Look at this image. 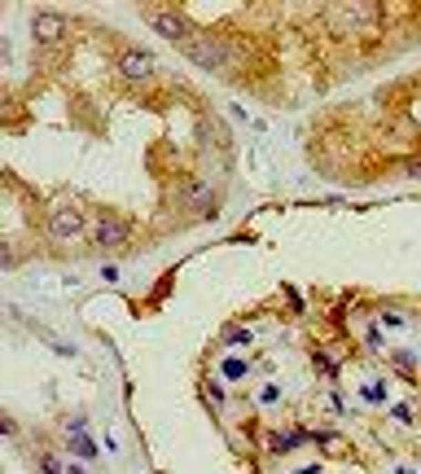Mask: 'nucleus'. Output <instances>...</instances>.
Here are the masks:
<instances>
[{"instance_id":"nucleus-1","label":"nucleus","mask_w":421,"mask_h":474,"mask_svg":"<svg viewBox=\"0 0 421 474\" xmlns=\"http://www.w3.org/2000/svg\"><path fill=\"white\" fill-rule=\"evenodd\" d=\"M83 233H88V220H83V211H79V207H70V203L53 207V216H49V237H53L57 246L79 242Z\"/></svg>"},{"instance_id":"nucleus-2","label":"nucleus","mask_w":421,"mask_h":474,"mask_svg":"<svg viewBox=\"0 0 421 474\" xmlns=\"http://www.w3.org/2000/svg\"><path fill=\"white\" fill-rule=\"evenodd\" d=\"M150 27L163 35V40H172V44H180V49H185L189 40H194V22H189L185 14H180V9H150Z\"/></svg>"},{"instance_id":"nucleus-3","label":"nucleus","mask_w":421,"mask_h":474,"mask_svg":"<svg viewBox=\"0 0 421 474\" xmlns=\"http://www.w3.org/2000/svg\"><path fill=\"white\" fill-rule=\"evenodd\" d=\"M180 53H185L194 66H202V70H224L228 66V49L220 40H211V35H194Z\"/></svg>"},{"instance_id":"nucleus-4","label":"nucleus","mask_w":421,"mask_h":474,"mask_svg":"<svg viewBox=\"0 0 421 474\" xmlns=\"http://www.w3.org/2000/svg\"><path fill=\"white\" fill-rule=\"evenodd\" d=\"M127 237H132V224L119 220V216H101V220L88 229V242L97 246V251H119Z\"/></svg>"},{"instance_id":"nucleus-5","label":"nucleus","mask_w":421,"mask_h":474,"mask_svg":"<svg viewBox=\"0 0 421 474\" xmlns=\"http://www.w3.org/2000/svg\"><path fill=\"white\" fill-rule=\"evenodd\" d=\"M114 66L127 84H150L154 79V53H145V49H123L114 57Z\"/></svg>"},{"instance_id":"nucleus-6","label":"nucleus","mask_w":421,"mask_h":474,"mask_svg":"<svg viewBox=\"0 0 421 474\" xmlns=\"http://www.w3.org/2000/svg\"><path fill=\"white\" fill-rule=\"evenodd\" d=\"M31 35H35V44H57L66 35V18L62 14H53V9H35V18H31Z\"/></svg>"},{"instance_id":"nucleus-7","label":"nucleus","mask_w":421,"mask_h":474,"mask_svg":"<svg viewBox=\"0 0 421 474\" xmlns=\"http://www.w3.org/2000/svg\"><path fill=\"white\" fill-rule=\"evenodd\" d=\"M180 203L198 207L202 216H215V211H220V207H215V194H211V185H207V181H194V185L185 189V194H180Z\"/></svg>"},{"instance_id":"nucleus-8","label":"nucleus","mask_w":421,"mask_h":474,"mask_svg":"<svg viewBox=\"0 0 421 474\" xmlns=\"http://www.w3.org/2000/svg\"><path fill=\"white\" fill-rule=\"evenodd\" d=\"M298 440H303L298 431H290V435L272 431V435H268V453H294V448H298Z\"/></svg>"},{"instance_id":"nucleus-9","label":"nucleus","mask_w":421,"mask_h":474,"mask_svg":"<svg viewBox=\"0 0 421 474\" xmlns=\"http://www.w3.org/2000/svg\"><path fill=\"white\" fill-rule=\"evenodd\" d=\"M70 453H75L79 461H97V444H92L83 431H75V435H70Z\"/></svg>"},{"instance_id":"nucleus-10","label":"nucleus","mask_w":421,"mask_h":474,"mask_svg":"<svg viewBox=\"0 0 421 474\" xmlns=\"http://www.w3.org/2000/svg\"><path fill=\"white\" fill-rule=\"evenodd\" d=\"M220 342H224V347H250V342H255V329H242V325H228Z\"/></svg>"},{"instance_id":"nucleus-11","label":"nucleus","mask_w":421,"mask_h":474,"mask_svg":"<svg viewBox=\"0 0 421 474\" xmlns=\"http://www.w3.org/2000/svg\"><path fill=\"white\" fill-rule=\"evenodd\" d=\"M220 373L228 378V382H242V378L250 373V360H237V356H228V360L220 364Z\"/></svg>"},{"instance_id":"nucleus-12","label":"nucleus","mask_w":421,"mask_h":474,"mask_svg":"<svg viewBox=\"0 0 421 474\" xmlns=\"http://www.w3.org/2000/svg\"><path fill=\"white\" fill-rule=\"evenodd\" d=\"M40 470H44V474H66V466H62L57 457H49V453H40Z\"/></svg>"},{"instance_id":"nucleus-13","label":"nucleus","mask_w":421,"mask_h":474,"mask_svg":"<svg viewBox=\"0 0 421 474\" xmlns=\"http://www.w3.org/2000/svg\"><path fill=\"white\" fill-rule=\"evenodd\" d=\"M207 400H211V404H224V387L220 382H207Z\"/></svg>"},{"instance_id":"nucleus-14","label":"nucleus","mask_w":421,"mask_h":474,"mask_svg":"<svg viewBox=\"0 0 421 474\" xmlns=\"http://www.w3.org/2000/svg\"><path fill=\"white\" fill-rule=\"evenodd\" d=\"M259 400H263V404H276V400H281V387H263Z\"/></svg>"},{"instance_id":"nucleus-15","label":"nucleus","mask_w":421,"mask_h":474,"mask_svg":"<svg viewBox=\"0 0 421 474\" xmlns=\"http://www.w3.org/2000/svg\"><path fill=\"white\" fill-rule=\"evenodd\" d=\"M395 422H413V409H408V404H395Z\"/></svg>"},{"instance_id":"nucleus-16","label":"nucleus","mask_w":421,"mask_h":474,"mask_svg":"<svg viewBox=\"0 0 421 474\" xmlns=\"http://www.w3.org/2000/svg\"><path fill=\"white\" fill-rule=\"evenodd\" d=\"M404 172H408V176H421V158H413V163H408Z\"/></svg>"},{"instance_id":"nucleus-17","label":"nucleus","mask_w":421,"mask_h":474,"mask_svg":"<svg viewBox=\"0 0 421 474\" xmlns=\"http://www.w3.org/2000/svg\"><path fill=\"white\" fill-rule=\"evenodd\" d=\"M66 474H88V470H83L79 461H70V466H66Z\"/></svg>"},{"instance_id":"nucleus-18","label":"nucleus","mask_w":421,"mask_h":474,"mask_svg":"<svg viewBox=\"0 0 421 474\" xmlns=\"http://www.w3.org/2000/svg\"><path fill=\"white\" fill-rule=\"evenodd\" d=\"M298 474H320V470H316V466H307V470H298Z\"/></svg>"}]
</instances>
